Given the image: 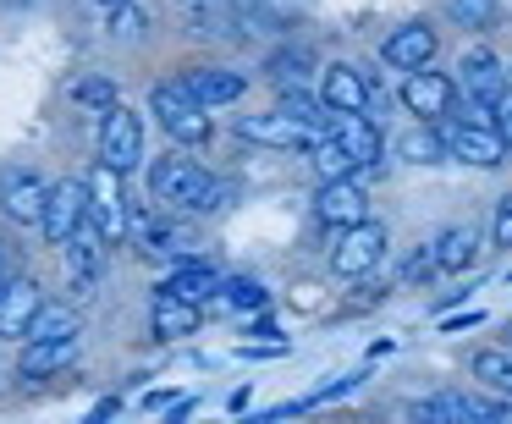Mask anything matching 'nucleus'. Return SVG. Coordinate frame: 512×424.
<instances>
[{"label":"nucleus","mask_w":512,"mask_h":424,"mask_svg":"<svg viewBox=\"0 0 512 424\" xmlns=\"http://www.w3.org/2000/svg\"><path fill=\"white\" fill-rule=\"evenodd\" d=\"M0 281H6V248H0Z\"/></svg>","instance_id":"ea45409f"},{"label":"nucleus","mask_w":512,"mask_h":424,"mask_svg":"<svg viewBox=\"0 0 512 424\" xmlns=\"http://www.w3.org/2000/svg\"><path fill=\"white\" fill-rule=\"evenodd\" d=\"M72 105H83V111H105V105H116V83L111 78H78L72 83Z\"/></svg>","instance_id":"2f4dec72"},{"label":"nucleus","mask_w":512,"mask_h":424,"mask_svg":"<svg viewBox=\"0 0 512 424\" xmlns=\"http://www.w3.org/2000/svg\"><path fill=\"white\" fill-rule=\"evenodd\" d=\"M441 127V138H446V155L452 160H463V166H485V171H496L501 160H507V144L496 138V127H479V122H435Z\"/></svg>","instance_id":"1a4fd4ad"},{"label":"nucleus","mask_w":512,"mask_h":424,"mask_svg":"<svg viewBox=\"0 0 512 424\" xmlns=\"http://www.w3.org/2000/svg\"><path fill=\"white\" fill-rule=\"evenodd\" d=\"M237 133H243L248 144H265V149H309L314 138H325V133H314V127L292 122L287 111H270V116H243V122H237Z\"/></svg>","instance_id":"2eb2a0df"},{"label":"nucleus","mask_w":512,"mask_h":424,"mask_svg":"<svg viewBox=\"0 0 512 424\" xmlns=\"http://www.w3.org/2000/svg\"><path fill=\"white\" fill-rule=\"evenodd\" d=\"M149 331L160 342H182V336L199 331V303H182V298H160L155 292V309H149Z\"/></svg>","instance_id":"4be33fe9"},{"label":"nucleus","mask_w":512,"mask_h":424,"mask_svg":"<svg viewBox=\"0 0 512 424\" xmlns=\"http://www.w3.org/2000/svg\"><path fill=\"white\" fill-rule=\"evenodd\" d=\"M221 298L232 303V309H265V303H270V292L259 287L254 276H232V281H221Z\"/></svg>","instance_id":"7c9ffc66"},{"label":"nucleus","mask_w":512,"mask_h":424,"mask_svg":"<svg viewBox=\"0 0 512 424\" xmlns=\"http://www.w3.org/2000/svg\"><path fill=\"white\" fill-rule=\"evenodd\" d=\"M100 160L111 171H133L138 160H144V116L133 111V105H105L100 111Z\"/></svg>","instance_id":"20e7f679"},{"label":"nucleus","mask_w":512,"mask_h":424,"mask_svg":"<svg viewBox=\"0 0 512 424\" xmlns=\"http://www.w3.org/2000/svg\"><path fill=\"white\" fill-rule=\"evenodd\" d=\"M78 331H83V320L67 303H39L34 325H28V336H45V342H78Z\"/></svg>","instance_id":"b1692460"},{"label":"nucleus","mask_w":512,"mask_h":424,"mask_svg":"<svg viewBox=\"0 0 512 424\" xmlns=\"http://www.w3.org/2000/svg\"><path fill=\"white\" fill-rule=\"evenodd\" d=\"M193 408H199V402H193V397H182V402H171V424H177V419H188V413Z\"/></svg>","instance_id":"58836bf2"},{"label":"nucleus","mask_w":512,"mask_h":424,"mask_svg":"<svg viewBox=\"0 0 512 424\" xmlns=\"http://www.w3.org/2000/svg\"><path fill=\"white\" fill-rule=\"evenodd\" d=\"M490 243H496V248H512V193L496 204V221H490Z\"/></svg>","instance_id":"e433bc0d"},{"label":"nucleus","mask_w":512,"mask_h":424,"mask_svg":"<svg viewBox=\"0 0 512 424\" xmlns=\"http://www.w3.org/2000/svg\"><path fill=\"white\" fill-rule=\"evenodd\" d=\"M320 100L331 116L342 111H369V78L364 67H353V61H331V67L320 72Z\"/></svg>","instance_id":"4468645a"},{"label":"nucleus","mask_w":512,"mask_h":424,"mask_svg":"<svg viewBox=\"0 0 512 424\" xmlns=\"http://www.w3.org/2000/svg\"><path fill=\"white\" fill-rule=\"evenodd\" d=\"M435 50H441V34H435L430 23H402V28H391V34L380 39V61H386L391 72L430 67Z\"/></svg>","instance_id":"f8f14e48"},{"label":"nucleus","mask_w":512,"mask_h":424,"mask_svg":"<svg viewBox=\"0 0 512 424\" xmlns=\"http://www.w3.org/2000/svg\"><path fill=\"white\" fill-rule=\"evenodd\" d=\"M265 72L281 83V89H292L298 78H309V72H314V50H276V56L265 61Z\"/></svg>","instance_id":"c756f323"},{"label":"nucleus","mask_w":512,"mask_h":424,"mask_svg":"<svg viewBox=\"0 0 512 424\" xmlns=\"http://www.w3.org/2000/svg\"><path fill=\"white\" fill-rule=\"evenodd\" d=\"M468 325H485V314H446L441 331H468Z\"/></svg>","instance_id":"4c0bfd02"},{"label":"nucleus","mask_w":512,"mask_h":424,"mask_svg":"<svg viewBox=\"0 0 512 424\" xmlns=\"http://www.w3.org/2000/svg\"><path fill=\"white\" fill-rule=\"evenodd\" d=\"M457 419H512V402L474 397V391H457Z\"/></svg>","instance_id":"473e14b6"},{"label":"nucleus","mask_w":512,"mask_h":424,"mask_svg":"<svg viewBox=\"0 0 512 424\" xmlns=\"http://www.w3.org/2000/svg\"><path fill=\"white\" fill-rule=\"evenodd\" d=\"M479 248H485L479 226H452V232L435 237V270H441V276H463V270H474Z\"/></svg>","instance_id":"412c9836"},{"label":"nucleus","mask_w":512,"mask_h":424,"mask_svg":"<svg viewBox=\"0 0 512 424\" xmlns=\"http://www.w3.org/2000/svg\"><path fill=\"white\" fill-rule=\"evenodd\" d=\"M446 23L463 34H485L496 28V0H446Z\"/></svg>","instance_id":"a878e982"},{"label":"nucleus","mask_w":512,"mask_h":424,"mask_svg":"<svg viewBox=\"0 0 512 424\" xmlns=\"http://www.w3.org/2000/svg\"><path fill=\"white\" fill-rule=\"evenodd\" d=\"M182 89H188L204 111H221V105H237L248 94V78L232 67H193L188 78H182Z\"/></svg>","instance_id":"a211bd4d"},{"label":"nucleus","mask_w":512,"mask_h":424,"mask_svg":"<svg viewBox=\"0 0 512 424\" xmlns=\"http://www.w3.org/2000/svg\"><path fill=\"white\" fill-rule=\"evenodd\" d=\"M386 226L380 221H358V226H347V232H336V248H331V270L342 281H364L369 270L386 259Z\"/></svg>","instance_id":"423d86ee"},{"label":"nucleus","mask_w":512,"mask_h":424,"mask_svg":"<svg viewBox=\"0 0 512 424\" xmlns=\"http://www.w3.org/2000/svg\"><path fill=\"white\" fill-rule=\"evenodd\" d=\"M83 188H89V221L100 226V237L105 243H122L127 237V177L100 160V166L83 177Z\"/></svg>","instance_id":"39448f33"},{"label":"nucleus","mask_w":512,"mask_h":424,"mask_svg":"<svg viewBox=\"0 0 512 424\" xmlns=\"http://www.w3.org/2000/svg\"><path fill=\"white\" fill-rule=\"evenodd\" d=\"M94 6H116V0H94Z\"/></svg>","instance_id":"a19ab883"},{"label":"nucleus","mask_w":512,"mask_h":424,"mask_svg":"<svg viewBox=\"0 0 512 424\" xmlns=\"http://www.w3.org/2000/svg\"><path fill=\"white\" fill-rule=\"evenodd\" d=\"M204 182H210V177H204V166L182 144H171L166 155L149 160V193H155L166 210H193V199H199Z\"/></svg>","instance_id":"f03ea898"},{"label":"nucleus","mask_w":512,"mask_h":424,"mask_svg":"<svg viewBox=\"0 0 512 424\" xmlns=\"http://www.w3.org/2000/svg\"><path fill=\"white\" fill-rule=\"evenodd\" d=\"M83 215H89V188H83V177L50 182L45 215H39V232H45V243H61V237H72V232L83 226Z\"/></svg>","instance_id":"9d476101"},{"label":"nucleus","mask_w":512,"mask_h":424,"mask_svg":"<svg viewBox=\"0 0 512 424\" xmlns=\"http://www.w3.org/2000/svg\"><path fill=\"white\" fill-rule=\"evenodd\" d=\"M276 111H287L292 122L314 127V133H325V127H331V111H325V100H320V94H309V89H281V105H276Z\"/></svg>","instance_id":"393cba45"},{"label":"nucleus","mask_w":512,"mask_h":424,"mask_svg":"<svg viewBox=\"0 0 512 424\" xmlns=\"http://www.w3.org/2000/svg\"><path fill=\"white\" fill-rule=\"evenodd\" d=\"M149 111H155V122L171 133V144H182V149H199V144H210V111H204L199 100H193L188 89H182V78H171V83H155L149 89Z\"/></svg>","instance_id":"f257e3e1"},{"label":"nucleus","mask_w":512,"mask_h":424,"mask_svg":"<svg viewBox=\"0 0 512 424\" xmlns=\"http://www.w3.org/2000/svg\"><path fill=\"white\" fill-rule=\"evenodd\" d=\"M397 160H408V166H441V160H452V155H446L441 127L419 122V127H408V133H397Z\"/></svg>","instance_id":"5701e85b"},{"label":"nucleus","mask_w":512,"mask_h":424,"mask_svg":"<svg viewBox=\"0 0 512 424\" xmlns=\"http://www.w3.org/2000/svg\"><path fill=\"white\" fill-rule=\"evenodd\" d=\"M452 78H457V89L474 94V100H496V94L507 89V61H501L490 45H474L463 61H457Z\"/></svg>","instance_id":"dca6fc26"},{"label":"nucleus","mask_w":512,"mask_h":424,"mask_svg":"<svg viewBox=\"0 0 512 424\" xmlns=\"http://www.w3.org/2000/svg\"><path fill=\"white\" fill-rule=\"evenodd\" d=\"M397 100H402V111H408L413 122H446V116L457 111V100H463V89H457V78H452V72L413 67L408 78H402Z\"/></svg>","instance_id":"7ed1b4c3"},{"label":"nucleus","mask_w":512,"mask_h":424,"mask_svg":"<svg viewBox=\"0 0 512 424\" xmlns=\"http://www.w3.org/2000/svg\"><path fill=\"white\" fill-rule=\"evenodd\" d=\"M325 133L342 144V155L353 160V171H375L380 166V155H386V138H380V122L369 111H342V116H331V127Z\"/></svg>","instance_id":"6e6552de"},{"label":"nucleus","mask_w":512,"mask_h":424,"mask_svg":"<svg viewBox=\"0 0 512 424\" xmlns=\"http://www.w3.org/2000/svg\"><path fill=\"white\" fill-rule=\"evenodd\" d=\"M61 259H67V276H72V287H89L94 276H100V265H105V237H100V226L89 221V215H83V226L72 237H61Z\"/></svg>","instance_id":"f3484780"},{"label":"nucleus","mask_w":512,"mask_h":424,"mask_svg":"<svg viewBox=\"0 0 512 424\" xmlns=\"http://www.w3.org/2000/svg\"><path fill=\"white\" fill-rule=\"evenodd\" d=\"M507 89H512V67H507Z\"/></svg>","instance_id":"79ce46f5"},{"label":"nucleus","mask_w":512,"mask_h":424,"mask_svg":"<svg viewBox=\"0 0 512 424\" xmlns=\"http://www.w3.org/2000/svg\"><path fill=\"white\" fill-rule=\"evenodd\" d=\"M490 127H496V138L507 144V155H512V89H501L496 100H490Z\"/></svg>","instance_id":"f704fd0d"},{"label":"nucleus","mask_w":512,"mask_h":424,"mask_svg":"<svg viewBox=\"0 0 512 424\" xmlns=\"http://www.w3.org/2000/svg\"><path fill=\"white\" fill-rule=\"evenodd\" d=\"M144 28H149V12H144V6H127V0H116V6H111V34H144Z\"/></svg>","instance_id":"72a5a7b5"},{"label":"nucleus","mask_w":512,"mask_h":424,"mask_svg":"<svg viewBox=\"0 0 512 424\" xmlns=\"http://www.w3.org/2000/svg\"><path fill=\"white\" fill-rule=\"evenodd\" d=\"M309 166H314V177H320V182H331V177H353V160L342 155V144H336L331 133L309 144Z\"/></svg>","instance_id":"cd10ccee"},{"label":"nucleus","mask_w":512,"mask_h":424,"mask_svg":"<svg viewBox=\"0 0 512 424\" xmlns=\"http://www.w3.org/2000/svg\"><path fill=\"white\" fill-rule=\"evenodd\" d=\"M314 221H320L325 232H347V226L369 221V188L358 177L320 182V193H314Z\"/></svg>","instance_id":"0eeeda50"},{"label":"nucleus","mask_w":512,"mask_h":424,"mask_svg":"<svg viewBox=\"0 0 512 424\" xmlns=\"http://www.w3.org/2000/svg\"><path fill=\"white\" fill-rule=\"evenodd\" d=\"M413 419H457V397H424V402H413Z\"/></svg>","instance_id":"c9c22d12"},{"label":"nucleus","mask_w":512,"mask_h":424,"mask_svg":"<svg viewBox=\"0 0 512 424\" xmlns=\"http://www.w3.org/2000/svg\"><path fill=\"white\" fill-rule=\"evenodd\" d=\"M78 342H45V336H23V358H17V375L23 380H50L72 364Z\"/></svg>","instance_id":"aec40b11"},{"label":"nucleus","mask_w":512,"mask_h":424,"mask_svg":"<svg viewBox=\"0 0 512 424\" xmlns=\"http://www.w3.org/2000/svg\"><path fill=\"white\" fill-rule=\"evenodd\" d=\"M155 292H160V298H182V303H204V298L221 292V276H215L204 259H177V270H171Z\"/></svg>","instance_id":"6ab92c4d"},{"label":"nucleus","mask_w":512,"mask_h":424,"mask_svg":"<svg viewBox=\"0 0 512 424\" xmlns=\"http://www.w3.org/2000/svg\"><path fill=\"white\" fill-rule=\"evenodd\" d=\"M474 375L485 380V386H496V391H512V347L501 342V347H479L474 353Z\"/></svg>","instance_id":"bb28decb"},{"label":"nucleus","mask_w":512,"mask_h":424,"mask_svg":"<svg viewBox=\"0 0 512 424\" xmlns=\"http://www.w3.org/2000/svg\"><path fill=\"white\" fill-rule=\"evenodd\" d=\"M39 303H45V292H39L34 276H6L0 281V336L6 342H23L28 325H34Z\"/></svg>","instance_id":"ddd939ff"},{"label":"nucleus","mask_w":512,"mask_h":424,"mask_svg":"<svg viewBox=\"0 0 512 424\" xmlns=\"http://www.w3.org/2000/svg\"><path fill=\"white\" fill-rule=\"evenodd\" d=\"M45 193H50V182L39 177V171L12 166L6 177H0V215H6L12 226H34V232H39V215H45Z\"/></svg>","instance_id":"9b49d317"},{"label":"nucleus","mask_w":512,"mask_h":424,"mask_svg":"<svg viewBox=\"0 0 512 424\" xmlns=\"http://www.w3.org/2000/svg\"><path fill=\"white\" fill-rule=\"evenodd\" d=\"M441 270H435V243H413L408 254L397 259V281L402 287H424V281H435Z\"/></svg>","instance_id":"c85d7f7f"}]
</instances>
